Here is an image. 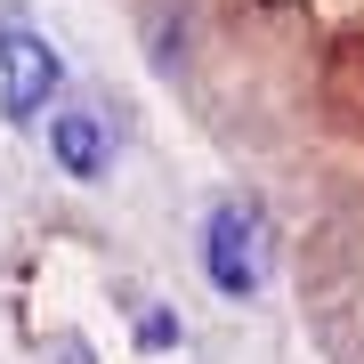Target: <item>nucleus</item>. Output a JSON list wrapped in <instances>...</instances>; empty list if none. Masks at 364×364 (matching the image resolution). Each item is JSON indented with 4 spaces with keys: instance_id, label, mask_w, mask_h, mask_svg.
<instances>
[{
    "instance_id": "7ed1b4c3",
    "label": "nucleus",
    "mask_w": 364,
    "mask_h": 364,
    "mask_svg": "<svg viewBox=\"0 0 364 364\" xmlns=\"http://www.w3.org/2000/svg\"><path fill=\"white\" fill-rule=\"evenodd\" d=\"M41 138H49V162L65 170V178H105V162H114V130H105V114L90 105H49L41 114Z\"/></svg>"
},
{
    "instance_id": "20e7f679",
    "label": "nucleus",
    "mask_w": 364,
    "mask_h": 364,
    "mask_svg": "<svg viewBox=\"0 0 364 364\" xmlns=\"http://www.w3.org/2000/svg\"><path fill=\"white\" fill-rule=\"evenodd\" d=\"M138 348H146V356L178 348V316H170V308H154V299H138Z\"/></svg>"
},
{
    "instance_id": "f03ea898",
    "label": "nucleus",
    "mask_w": 364,
    "mask_h": 364,
    "mask_svg": "<svg viewBox=\"0 0 364 364\" xmlns=\"http://www.w3.org/2000/svg\"><path fill=\"white\" fill-rule=\"evenodd\" d=\"M57 90H65V57L33 25H0V114L41 122V105H57Z\"/></svg>"
},
{
    "instance_id": "39448f33",
    "label": "nucleus",
    "mask_w": 364,
    "mask_h": 364,
    "mask_svg": "<svg viewBox=\"0 0 364 364\" xmlns=\"http://www.w3.org/2000/svg\"><path fill=\"white\" fill-rule=\"evenodd\" d=\"M57 364H90V348H81V340H65V356H57Z\"/></svg>"
},
{
    "instance_id": "f257e3e1",
    "label": "nucleus",
    "mask_w": 364,
    "mask_h": 364,
    "mask_svg": "<svg viewBox=\"0 0 364 364\" xmlns=\"http://www.w3.org/2000/svg\"><path fill=\"white\" fill-rule=\"evenodd\" d=\"M203 275H210L219 299H259V284H267V219H259V203H243V195L210 203V219H203Z\"/></svg>"
}]
</instances>
